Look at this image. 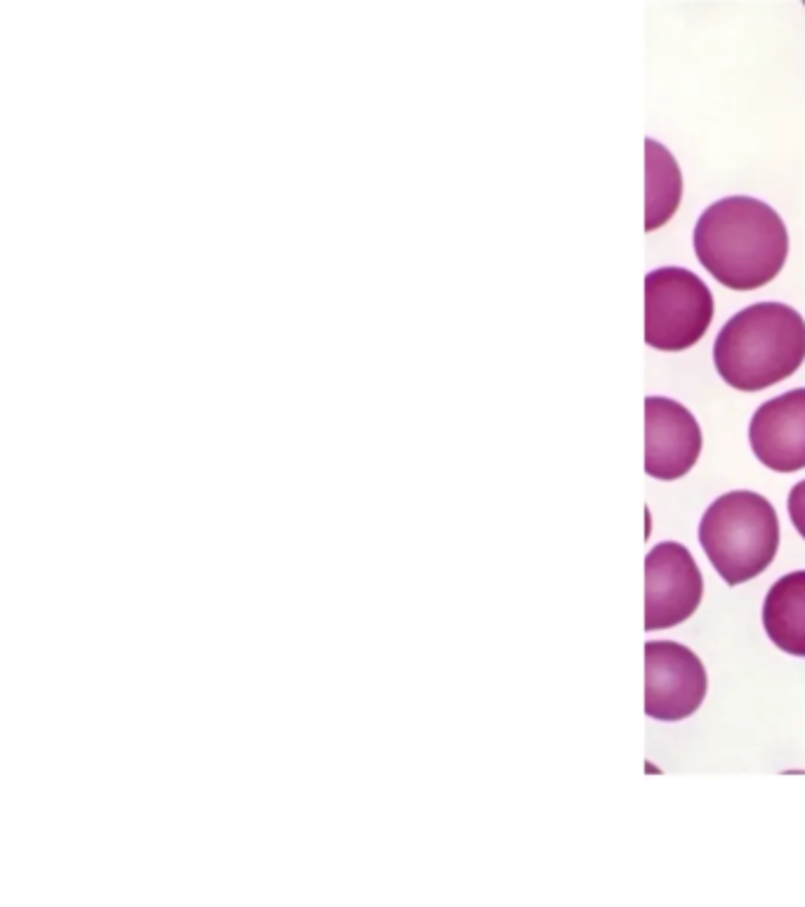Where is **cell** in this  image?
<instances>
[{"instance_id": "obj_5", "label": "cell", "mask_w": 805, "mask_h": 907, "mask_svg": "<svg viewBox=\"0 0 805 907\" xmlns=\"http://www.w3.org/2000/svg\"><path fill=\"white\" fill-rule=\"evenodd\" d=\"M645 712L657 721H681L707 698V672L693 650L669 641L645 645Z\"/></svg>"}, {"instance_id": "obj_8", "label": "cell", "mask_w": 805, "mask_h": 907, "mask_svg": "<svg viewBox=\"0 0 805 907\" xmlns=\"http://www.w3.org/2000/svg\"><path fill=\"white\" fill-rule=\"evenodd\" d=\"M749 443L756 459L774 473L805 468V388L760 404L749 425Z\"/></svg>"}, {"instance_id": "obj_11", "label": "cell", "mask_w": 805, "mask_h": 907, "mask_svg": "<svg viewBox=\"0 0 805 907\" xmlns=\"http://www.w3.org/2000/svg\"><path fill=\"white\" fill-rule=\"evenodd\" d=\"M789 516H792L794 528L805 539V480L798 482L792 494H789Z\"/></svg>"}, {"instance_id": "obj_10", "label": "cell", "mask_w": 805, "mask_h": 907, "mask_svg": "<svg viewBox=\"0 0 805 907\" xmlns=\"http://www.w3.org/2000/svg\"><path fill=\"white\" fill-rule=\"evenodd\" d=\"M647 149V220L645 230L652 232L664 225L681 202V170L673 156L654 140L645 142Z\"/></svg>"}, {"instance_id": "obj_3", "label": "cell", "mask_w": 805, "mask_h": 907, "mask_svg": "<svg viewBox=\"0 0 805 907\" xmlns=\"http://www.w3.org/2000/svg\"><path fill=\"white\" fill-rule=\"evenodd\" d=\"M699 544L730 586L758 577L780 546V520L768 499L754 492H728L699 522Z\"/></svg>"}, {"instance_id": "obj_2", "label": "cell", "mask_w": 805, "mask_h": 907, "mask_svg": "<svg viewBox=\"0 0 805 907\" xmlns=\"http://www.w3.org/2000/svg\"><path fill=\"white\" fill-rule=\"evenodd\" d=\"M805 360V322L784 303H756L737 312L713 346L728 386L756 392L792 376Z\"/></svg>"}, {"instance_id": "obj_4", "label": "cell", "mask_w": 805, "mask_h": 907, "mask_svg": "<svg viewBox=\"0 0 805 907\" xmlns=\"http://www.w3.org/2000/svg\"><path fill=\"white\" fill-rule=\"evenodd\" d=\"M713 319L707 283L683 267H659L645 277V340L657 350L695 346Z\"/></svg>"}, {"instance_id": "obj_7", "label": "cell", "mask_w": 805, "mask_h": 907, "mask_svg": "<svg viewBox=\"0 0 805 907\" xmlns=\"http://www.w3.org/2000/svg\"><path fill=\"white\" fill-rule=\"evenodd\" d=\"M645 471L657 480H678L689 473L701 451L697 419L669 397L645 400Z\"/></svg>"}, {"instance_id": "obj_6", "label": "cell", "mask_w": 805, "mask_h": 907, "mask_svg": "<svg viewBox=\"0 0 805 907\" xmlns=\"http://www.w3.org/2000/svg\"><path fill=\"white\" fill-rule=\"evenodd\" d=\"M645 629H669L683 624L695 613L704 579L689 551L675 542H664L650 551L645 560Z\"/></svg>"}, {"instance_id": "obj_1", "label": "cell", "mask_w": 805, "mask_h": 907, "mask_svg": "<svg viewBox=\"0 0 805 907\" xmlns=\"http://www.w3.org/2000/svg\"><path fill=\"white\" fill-rule=\"evenodd\" d=\"M699 263L728 289L752 291L780 275L789 234L778 210L754 196H728L701 213L695 227Z\"/></svg>"}, {"instance_id": "obj_9", "label": "cell", "mask_w": 805, "mask_h": 907, "mask_svg": "<svg viewBox=\"0 0 805 907\" xmlns=\"http://www.w3.org/2000/svg\"><path fill=\"white\" fill-rule=\"evenodd\" d=\"M764 627L780 650L805 657V570L782 577L770 589L764 605Z\"/></svg>"}]
</instances>
